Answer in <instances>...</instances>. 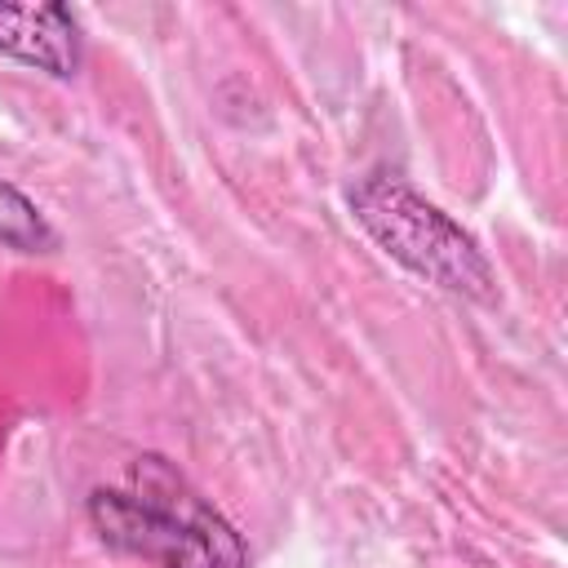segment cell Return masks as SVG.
Here are the masks:
<instances>
[{"label": "cell", "mask_w": 568, "mask_h": 568, "mask_svg": "<svg viewBox=\"0 0 568 568\" xmlns=\"http://www.w3.org/2000/svg\"><path fill=\"white\" fill-rule=\"evenodd\" d=\"M0 244L13 253H53L58 248V231L49 226L40 204L4 178H0Z\"/></svg>", "instance_id": "4"}, {"label": "cell", "mask_w": 568, "mask_h": 568, "mask_svg": "<svg viewBox=\"0 0 568 568\" xmlns=\"http://www.w3.org/2000/svg\"><path fill=\"white\" fill-rule=\"evenodd\" d=\"M98 537L155 568H248V546L235 524L160 453L129 462L120 484L89 493Z\"/></svg>", "instance_id": "1"}, {"label": "cell", "mask_w": 568, "mask_h": 568, "mask_svg": "<svg viewBox=\"0 0 568 568\" xmlns=\"http://www.w3.org/2000/svg\"><path fill=\"white\" fill-rule=\"evenodd\" d=\"M351 213L386 257H395L426 284L475 302L497 297L493 266L475 235L462 231L439 204L417 195L399 173H364L351 186Z\"/></svg>", "instance_id": "2"}, {"label": "cell", "mask_w": 568, "mask_h": 568, "mask_svg": "<svg viewBox=\"0 0 568 568\" xmlns=\"http://www.w3.org/2000/svg\"><path fill=\"white\" fill-rule=\"evenodd\" d=\"M0 53L67 80L84 53L80 22L67 4H0Z\"/></svg>", "instance_id": "3"}]
</instances>
